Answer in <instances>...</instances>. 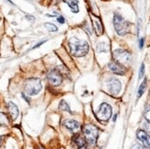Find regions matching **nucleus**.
<instances>
[{"label": "nucleus", "mask_w": 150, "mask_h": 149, "mask_svg": "<svg viewBox=\"0 0 150 149\" xmlns=\"http://www.w3.org/2000/svg\"><path fill=\"white\" fill-rule=\"evenodd\" d=\"M83 133L85 135L86 141L90 145H95L98 136H99V130L92 124H87L83 127Z\"/></svg>", "instance_id": "4"}, {"label": "nucleus", "mask_w": 150, "mask_h": 149, "mask_svg": "<svg viewBox=\"0 0 150 149\" xmlns=\"http://www.w3.org/2000/svg\"><path fill=\"white\" fill-rule=\"evenodd\" d=\"M59 108H60V109H63L64 112V111H67V112H71V109H70L68 104H67V103L66 101H64V100H61L60 105H59Z\"/></svg>", "instance_id": "16"}, {"label": "nucleus", "mask_w": 150, "mask_h": 149, "mask_svg": "<svg viewBox=\"0 0 150 149\" xmlns=\"http://www.w3.org/2000/svg\"><path fill=\"white\" fill-rule=\"evenodd\" d=\"M144 74H145V64H142L141 69H140V72H139V78H142V77L144 76Z\"/></svg>", "instance_id": "20"}, {"label": "nucleus", "mask_w": 150, "mask_h": 149, "mask_svg": "<svg viewBox=\"0 0 150 149\" xmlns=\"http://www.w3.org/2000/svg\"><path fill=\"white\" fill-rule=\"evenodd\" d=\"M57 21L59 22L60 24H64V18L63 17H58L57 18Z\"/></svg>", "instance_id": "22"}, {"label": "nucleus", "mask_w": 150, "mask_h": 149, "mask_svg": "<svg viewBox=\"0 0 150 149\" xmlns=\"http://www.w3.org/2000/svg\"><path fill=\"white\" fill-rule=\"evenodd\" d=\"M133 149H143V147L140 146V145H134V146L133 147Z\"/></svg>", "instance_id": "24"}, {"label": "nucleus", "mask_w": 150, "mask_h": 149, "mask_svg": "<svg viewBox=\"0 0 150 149\" xmlns=\"http://www.w3.org/2000/svg\"><path fill=\"white\" fill-rule=\"evenodd\" d=\"M6 125L8 124V119H6V115L4 113L0 112V126L1 125Z\"/></svg>", "instance_id": "18"}, {"label": "nucleus", "mask_w": 150, "mask_h": 149, "mask_svg": "<svg viewBox=\"0 0 150 149\" xmlns=\"http://www.w3.org/2000/svg\"><path fill=\"white\" fill-rule=\"evenodd\" d=\"M44 42H45V41H43V42H39V43H38V44L36 45V46H34V47H33V49H34V48H37V47H39V46H40L41 44H42V43H44Z\"/></svg>", "instance_id": "26"}, {"label": "nucleus", "mask_w": 150, "mask_h": 149, "mask_svg": "<svg viewBox=\"0 0 150 149\" xmlns=\"http://www.w3.org/2000/svg\"><path fill=\"white\" fill-rule=\"evenodd\" d=\"M116 117H117V116H116V115H115V116H114V117H113V121H115V120H116Z\"/></svg>", "instance_id": "28"}, {"label": "nucleus", "mask_w": 150, "mask_h": 149, "mask_svg": "<svg viewBox=\"0 0 150 149\" xmlns=\"http://www.w3.org/2000/svg\"><path fill=\"white\" fill-rule=\"evenodd\" d=\"M75 142L76 143L77 146L79 149H87V144H86V141H85L82 137H80L79 135L78 136H76L74 138Z\"/></svg>", "instance_id": "14"}, {"label": "nucleus", "mask_w": 150, "mask_h": 149, "mask_svg": "<svg viewBox=\"0 0 150 149\" xmlns=\"http://www.w3.org/2000/svg\"><path fill=\"white\" fill-rule=\"evenodd\" d=\"M112 107L107 103H102L99 111L97 112V118L100 121H108L112 116Z\"/></svg>", "instance_id": "6"}, {"label": "nucleus", "mask_w": 150, "mask_h": 149, "mask_svg": "<svg viewBox=\"0 0 150 149\" xmlns=\"http://www.w3.org/2000/svg\"><path fill=\"white\" fill-rule=\"evenodd\" d=\"M146 88V79H145L144 81H143V83L140 85V88H139V90H138V98H140V97L144 94Z\"/></svg>", "instance_id": "15"}, {"label": "nucleus", "mask_w": 150, "mask_h": 149, "mask_svg": "<svg viewBox=\"0 0 150 149\" xmlns=\"http://www.w3.org/2000/svg\"><path fill=\"white\" fill-rule=\"evenodd\" d=\"M8 113L10 115V118L13 121L16 120L18 118V107L13 102H8Z\"/></svg>", "instance_id": "12"}, {"label": "nucleus", "mask_w": 150, "mask_h": 149, "mask_svg": "<svg viewBox=\"0 0 150 149\" xmlns=\"http://www.w3.org/2000/svg\"><path fill=\"white\" fill-rule=\"evenodd\" d=\"M137 138L141 142V144L146 148H150V135L145 131H138L137 132Z\"/></svg>", "instance_id": "10"}, {"label": "nucleus", "mask_w": 150, "mask_h": 149, "mask_svg": "<svg viewBox=\"0 0 150 149\" xmlns=\"http://www.w3.org/2000/svg\"><path fill=\"white\" fill-rule=\"evenodd\" d=\"M47 78H48L49 82L54 86H59L63 81V76L56 70L50 71L47 75Z\"/></svg>", "instance_id": "7"}, {"label": "nucleus", "mask_w": 150, "mask_h": 149, "mask_svg": "<svg viewBox=\"0 0 150 149\" xmlns=\"http://www.w3.org/2000/svg\"><path fill=\"white\" fill-rule=\"evenodd\" d=\"M113 25H114V29H115L116 32L121 36L125 35L130 29V23L127 22L126 20H125L123 18L122 16H120L119 14L114 15Z\"/></svg>", "instance_id": "2"}, {"label": "nucleus", "mask_w": 150, "mask_h": 149, "mask_svg": "<svg viewBox=\"0 0 150 149\" xmlns=\"http://www.w3.org/2000/svg\"><path fill=\"white\" fill-rule=\"evenodd\" d=\"M42 82L39 78H30L26 81L24 89L25 92L30 96L37 95L42 90Z\"/></svg>", "instance_id": "3"}, {"label": "nucleus", "mask_w": 150, "mask_h": 149, "mask_svg": "<svg viewBox=\"0 0 150 149\" xmlns=\"http://www.w3.org/2000/svg\"><path fill=\"white\" fill-rule=\"evenodd\" d=\"M143 46H144V38H142L141 40H140V42H139V47L142 49Z\"/></svg>", "instance_id": "23"}, {"label": "nucleus", "mask_w": 150, "mask_h": 149, "mask_svg": "<svg viewBox=\"0 0 150 149\" xmlns=\"http://www.w3.org/2000/svg\"><path fill=\"white\" fill-rule=\"evenodd\" d=\"M26 18H28L29 19V20H34V18H30V15H27V16H26Z\"/></svg>", "instance_id": "27"}, {"label": "nucleus", "mask_w": 150, "mask_h": 149, "mask_svg": "<svg viewBox=\"0 0 150 149\" xmlns=\"http://www.w3.org/2000/svg\"><path fill=\"white\" fill-rule=\"evenodd\" d=\"M0 19H1V18H0Z\"/></svg>", "instance_id": "29"}, {"label": "nucleus", "mask_w": 150, "mask_h": 149, "mask_svg": "<svg viewBox=\"0 0 150 149\" xmlns=\"http://www.w3.org/2000/svg\"><path fill=\"white\" fill-rule=\"evenodd\" d=\"M66 2L69 6L71 8V11L73 13H77L79 11V8H78V1L77 0H66Z\"/></svg>", "instance_id": "13"}, {"label": "nucleus", "mask_w": 150, "mask_h": 149, "mask_svg": "<svg viewBox=\"0 0 150 149\" xmlns=\"http://www.w3.org/2000/svg\"><path fill=\"white\" fill-rule=\"evenodd\" d=\"M70 52L76 57H81L88 54V43L86 41H82L76 38H71L69 40Z\"/></svg>", "instance_id": "1"}, {"label": "nucleus", "mask_w": 150, "mask_h": 149, "mask_svg": "<svg viewBox=\"0 0 150 149\" xmlns=\"http://www.w3.org/2000/svg\"><path fill=\"white\" fill-rule=\"evenodd\" d=\"M113 58L115 62L117 63H119L121 64H127L131 62L132 56L129 52L119 49L113 52Z\"/></svg>", "instance_id": "5"}, {"label": "nucleus", "mask_w": 150, "mask_h": 149, "mask_svg": "<svg viewBox=\"0 0 150 149\" xmlns=\"http://www.w3.org/2000/svg\"><path fill=\"white\" fill-rule=\"evenodd\" d=\"M108 89L112 95H117L121 90V82L112 77L108 81Z\"/></svg>", "instance_id": "8"}, {"label": "nucleus", "mask_w": 150, "mask_h": 149, "mask_svg": "<svg viewBox=\"0 0 150 149\" xmlns=\"http://www.w3.org/2000/svg\"><path fill=\"white\" fill-rule=\"evenodd\" d=\"M64 125L66 126L69 131L73 132V133L76 132L77 130H79V128H80L79 124L74 120H66L64 121Z\"/></svg>", "instance_id": "11"}, {"label": "nucleus", "mask_w": 150, "mask_h": 149, "mask_svg": "<svg viewBox=\"0 0 150 149\" xmlns=\"http://www.w3.org/2000/svg\"><path fill=\"white\" fill-rule=\"evenodd\" d=\"M109 68H110V71H112L113 73H115V74H117V75H121V76H122V75H125V72H126V69L122 66V64H119V63H117V62H110V64H109Z\"/></svg>", "instance_id": "9"}, {"label": "nucleus", "mask_w": 150, "mask_h": 149, "mask_svg": "<svg viewBox=\"0 0 150 149\" xmlns=\"http://www.w3.org/2000/svg\"><path fill=\"white\" fill-rule=\"evenodd\" d=\"M145 116H146V119L147 120V121H149V122H150V109H149L148 111L146 112Z\"/></svg>", "instance_id": "21"}, {"label": "nucleus", "mask_w": 150, "mask_h": 149, "mask_svg": "<svg viewBox=\"0 0 150 149\" xmlns=\"http://www.w3.org/2000/svg\"><path fill=\"white\" fill-rule=\"evenodd\" d=\"M3 140H4V136H0V147H1L3 144Z\"/></svg>", "instance_id": "25"}, {"label": "nucleus", "mask_w": 150, "mask_h": 149, "mask_svg": "<svg viewBox=\"0 0 150 149\" xmlns=\"http://www.w3.org/2000/svg\"><path fill=\"white\" fill-rule=\"evenodd\" d=\"M44 26H45V28H46L51 32L57 31V27H56L55 25H54V24H52V23H45Z\"/></svg>", "instance_id": "17"}, {"label": "nucleus", "mask_w": 150, "mask_h": 149, "mask_svg": "<svg viewBox=\"0 0 150 149\" xmlns=\"http://www.w3.org/2000/svg\"><path fill=\"white\" fill-rule=\"evenodd\" d=\"M144 129H145V132L147 133H150V122H144Z\"/></svg>", "instance_id": "19"}]
</instances>
